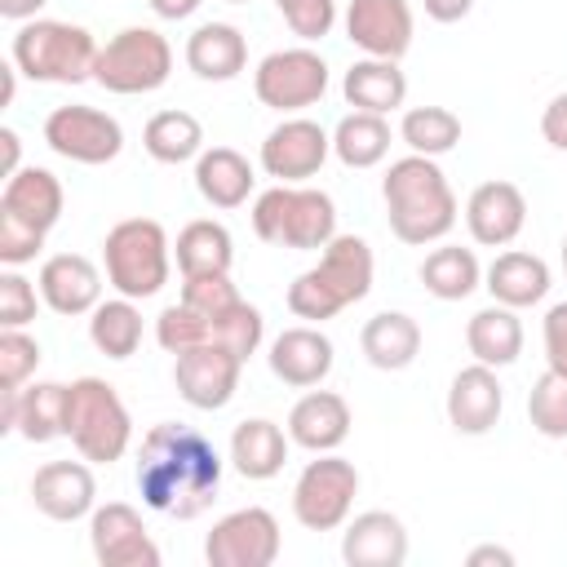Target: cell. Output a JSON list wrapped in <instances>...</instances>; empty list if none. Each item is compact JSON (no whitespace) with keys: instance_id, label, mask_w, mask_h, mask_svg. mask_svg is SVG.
I'll return each mask as SVG.
<instances>
[{"instance_id":"1","label":"cell","mask_w":567,"mask_h":567,"mask_svg":"<svg viewBox=\"0 0 567 567\" xmlns=\"http://www.w3.org/2000/svg\"><path fill=\"white\" fill-rule=\"evenodd\" d=\"M221 487V456L217 447L182 421H159L142 434L137 447V492L155 514L168 518H199Z\"/></svg>"},{"instance_id":"2","label":"cell","mask_w":567,"mask_h":567,"mask_svg":"<svg viewBox=\"0 0 567 567\" xmlns=\"http://www.w3.org/2000/svg\"><path fill=\"white\" fill-rule=\"evenodd\" d=\"M381 199L394 239L403 244H439L456 226V195L447 173L430 155H403L381 177Z\"/></svg>"},{"instance_id":"3","label":"cell","mask_w":567,"mask_h":567,"mask_svg":"<svg viewBox=\"0 0 567 567\" xmlns=\"http://www.w3.org/2000/svg\"><path fill=\"white\" fill-rule=\"evenodd\" d=\"M372 292V248L359 235H332L328 248L310 270H301L288 284V310L297 319L323 323L337 319L346 306L363 301Z\"/></svg>"},{"instance_id":"4","label":"cell","mask_w":567,"mask_h":567,"mask_svg":"<svg viewBox=\"0 0 567 567\" xmlns=\"http://www.w3.org/2000/svg\"><path fill=\"white\" fill-rule=\"evenodd\" d=\"M97 40L89 27L80 22H62V18H31L13 31L9 44V62L35 80V84H84L93 80V62H97Z\"/></svg>"},{"instance_id":"5","label":"cell","mask_w":567,"mask_h":567,"mask_svg":"<svg viewBox=\"0 0 567 567\" xmlns=\"http://www.w3.org/2000/svg\"><path fill=\"white\" fill-rule=\"evenodd\" d=\"M252 230L275 248L319 252L337 235V204L328 190L279 182L252 199Z\"/></svg>"},{"instance_id":"6","label":"cell","mask_w":567,"mask_h":567,"mask_svg":"<svg viewBox=\"0 0 567 567\" xmlns=\"http://www.w3.org/2000/svg\"><path fill=\"white\" fill-rule=\"evenodd\" d=\"M102 266H106V284L120 297L146 301L168 284L173 244L155 217H124L102 239Z\"/></svg>"},{"instance_id":"7","label":"cell","mask_w":567,"mask_h":567,"mask_svg":"<svg viewBox=\"0 0 567 567\" xmlns=\"http://www.w3.org/2000/svg\"><path fill=\"white\" fill-rule=\"evenodd\" d=\"M66 439L84 461H97V465H111L128 452L133 416L111 381L80 377L66 385Z\"/></svg>"},{"instance_id":"8","label":"cell","mask_w":567,"mask_h":567,"mask_svg":"<svg viewBox=\"0 0 567 567\" xmlns=\"http://www.w3.org/2000/svg\"><path fill=\"white\" fill-rule=\"evenodd\" d=\"M173 75V44L155 31V27H124L115 31L93 62V80L106 93L120 97H137V93H155L164 89Z\"/></svg>"},{"instance_id":"9","label":"cell","mask_w":567,"mask_h":567,"mask_svg":"<svg viewBox=\"0 0 567 567\" xmlns=\"http://www.w3.org/2000/svg\"><path fill=\"white\" fill-rule=\"evenodd\" d=\"M359 496V470L354 461L337 452H319V461H306V470L292 483V514L306 532H337Z\"/></svg>"},{"instance_id":"10","label":"cell","mask_w":567,"mask_h":567,"mask_svg":"<svg viewBox=\"0 0 567 567\" xmlns=\"http://www.w3.org/2000/svg\"><path fill=\"white\" fill-rule=\"evenodd\" d=\"M252 93L261 106L270 111H301V106H315L323 93H328V62L297 44V49H275L257 62L252 71Z\"/></svg>"},{"instance_id":"11","label":"cell","mask_w":567,"mask_h":567,"mask_svg":"<svg viewBox=\"0 0 567 567\" xmlns=\"http://www.w3.org/2000/svg\"><path fill=\"white\" fill-rule=\"evenodd\" d=\"M44 142H49L53 155L97 168V164H111L124 151V128H120L115 115H106L97 106H84V102H71V106L49 111Z\"/></svg>"},{"instance_id":"12","label":"cell","mask_w":567,"mask_h":567,"mask_svg":"<svg viewBox=\"0 0 567 567\" xmlns=\"http://www.w3.org/2000/svg\"><path fill=\"white\" fill-rule=\"evenodd\" d=\"M284 549L279 523L270 509L261 505H244L230 509L226 518L213 523V532L204 536V558L208 567H270Z\"/></svg>"},{"instance_id":"13","label":"cell","mask_w":567,"mask_h":567,"mask_svg":"<svg viewBox=\"0 0 567 567\" xmlns=\"http://www.w3.org/2000/svg\"><path fill=\"white\" fill-rule=\"evenodd\" d=\"M239 372H244V359L230 354L226 346H195L173 354V385L199 412L226 408L239 390Z\"/></svg>"},{"instance_id":"14","label":"cell","mask_w":567,"mask_h":567,"mask_svg":"<svg viewBox=\"0 0 567 567\" xmlns=\"http://www.w3.org/2000/svg\"><path fill=\"white\" fill-rule=\"evenodd\" d=\"M89 545L102 567H159V545L124 501H106L89 514Z\"/></svg>"},{"instance_id":"15","label":"cell","mask_w":567,"mask_h":567,"mask_svg":"<svg viewBox=\"0 0 567 567\" xmlns=\"http://www.w3.org/2000/svg\"><path fill=\"white\" fill-rule=\"evenodd\" d=\"M412 4L408 0H350L346 4V35L368 58L399 62L412 49Z\"/></svg>"},{"instance_id":"16","label":"cell","mask_w":567,"mask_h":567,"mask_svg":"<svg viewBox=\"0 0 567 567\" xmlns=\"http://www.w3.org/2000/svg\"><path fill=\"white\" fill-rule=\"evenodd\" d=\"M332 151V137L323 133V124L306 120V115H292L284 124H275L261 142V168L279 182H306L323 168Z\"/></svg>"},{"instance_id":"17","label":"cell","mask_w":567,"mask_h":567,"mask_svg":"<svg viewBox=\"0 0 567 567\" xmlns=\"http://www.w3.org/2000/svg\"><path fill=\"white\" fill-rule=\"evenodd\" d=\"M465 226L470 239L483 248H505L518 239V230L527 226V199L514 182H483L470 190L465 199Z\"/></svg>"},{"instance_id":"18","label":"cell","mask_w":567,"mask_h":567,"mask_svg":"<svg viewBox=\"0 0 567 567\" xmlns=\"http://www.w3.org/2000/svg\"><path fill=\"white\" fill-rule=\"evenodd\" d=\"M31 501L53 523H75L97 509V483L84 461H49L31 478Z\"/></svg>"},{"instance_id":"19","label":"cell","mask_w":567,"mask_h":567,"mask_svg":"<svg viewBox=\"0 0 567 567\" xmlns=\"http://www.w3.org/2000/svg\"><path fill=\"white\" fill-rule=\"evenodd\" d=\"M40 301L53 315H93L102 301V270L80 252H53L40 266Z\"/></svg>"},{"instance_id":"20","label":"cell","mask_w":567,"mask_h":567,"mask_svg":"<svg viewBox=\"0 0 567 567\" xmlns=\"http://www.w3.org/2000/svg\"><path fill=\"white\" fill-rule=\"evenodd\" d=\"M341 558L350 567H403L408 563V527L390 509H363L350 518L341 536Z\"/></svg>"},{"instance_id":"21","label":"cell","mask_w":567,"mask_h":567,"mask_svg":"<svg viewBox=\"0 0 567 567\" xmlns=\"http://www.w3.org/2000/svg\"><path fill=\"white\" fill-rule=\"evenodd\" d=\"M505 408V390L496 381V368L487 363H470L452 377L447 385V421L456 434H487L501 421Z\"/></svg>"},{"instance_id":"22","label":"cell","mask_w":567,"mask_h":567,"mask_svg":"<svg viewBox=\"0 0 567 567\" xmlns=\"http://www.w3.org/2000/svg\"><path fill=\"white\" fill-rule=\"evenodd\" d=\"M350 425H354L350 403L341 394H332V390H310L288 412V439L297 447L315 452V456L319 452H337L350 439Z\"/></svg>"},{"instance_id":"23","label":"cell","mask_w":567,"mask_h":567,"mask_svg":"<svg viewBox=\"0 0 567 567\" xmlns=\"http://www.w3.org/2000/svg\"><path fill=\"white\" fill-rule=\"evenodd\" d=\"M270 372L284 381V385H297V390H310L319 385L328 372H332V341L301 323V328H284L275 341H270Z\"/></svg>"},{"instance_id":"24","label":"cell","mask_w":567,"mask_h":567,"mask_svg":"<svg viewBox=\"0 0 567 567\" xmlns=\"http://www.w3.org/2000/svg\"><path fill=\"white\" fill-rule=\"evenodd\" d=\"M62 204H66L62 182H58L49 168L27 164V168H18L13 177H4L0 213H9V217H18V221H27V226H31V230H40V235H49V230L58 226Z\"/></svg>"},{"instance_id":"25","label":"cell","mask_w":567,"mask_h":567,"mask_svg":"<svg viewBox=\"0 0 567 567\" xmlns=\"http://www.w3.org/2000/svg\"><path fill=\"white\" fill-rule=\"evenodd\" d=\"M483 288L492 292V301H501L509 310H527V306L545 301V292H549V266L536 252L509 248V252H496V261L483 270Z\"/></svg>"},{"instance_id":"26","label":"cell","mask_w":567,"mask_h":567,"mask_svg":"<svg viewBox=\"0 0 567 567\" xmlns=\"http://www.w3.org/2000/svg\"><path fill=\"white\" fill-rule=\"evenodd\" d=\"M186 66L199 75V80H235L244 66H248V40L239 27L230 22H204L186 35Z\"/></svg>"},{"instance_id":"27","label":"cell","mask_w":567,"mask_h":567,"mask_svg":"<svg viewBox=\"0 0 567 567\" xmlns=\"http://www.w3.org/2000/svg\"><path fill=\"white\" fill-rule=\"evenodd\" d=\"M359 350H363V359H368L372 368H381V372H403V368H412L416 354H421V323H416L412 315H403V310H381V315H372V319L363 323Z\"/></svg>"},{"instance_id":"28","label":"cell","mask_w":567,"mask_h":567,"mask_svg":"<svg viewBox=\"0 0 567 567\" xmlns=\"http://www.w3.org/2000/svg\"><path fill=\"white\" fill-rule=\"evenodd\" d=\"M288 443H292V439H288L275 421L248 416V421H239L235 434H230V465H235L244 478L266 483V478H275V474L284 470Z\"/></svg>"},{"instance_id":"29","label":"cell","mask_w":567,"mask_h":567,"mask_svg":"<svg viewBox=\"0 0 567 567\" xmlns=\"http://www.w3.org/2000/svg\"><path fill=\"white\" fill-rule=\"evenodd\" d=\"M341 93L354 111H372V115H390L403 106L408 97V75L399 71V62L390 58H359L346 80H341Z\"/></svg>"},{"instance_id":"30","label":"cell","mask_w":567,"mask_h":567,"mask_svg":"<svg viewBox=\"0 0 567 567\" xmlns=\"http://www.w3.org/2000/svg\"><path fill=\"white\" fill-rule=\"evenodd\" d=\"M465 346H470L474 363L509 368V363L523 354V323H518V310H509V306H501V301L474 310L470 323H465Z\"/></svg>"},{"instance_id":"31","label":"cell","mask_w":567,"mask_h":567,"mask_svg":"<svg viewBox=\"0 0 567 567\" xmlns=\"http://www.w3.org/2000/svg\"><path fill=\"white\" fill-rule=\"evenodd\" d=\"M252 164L235 151V146H213L195 159V190L213 204V208H239L252 195Z\"/></svg>"},{"instance_id":"32","label":"cell","mask_w":567,"mask_h":567,"mask_svg":"<svg viewBox=\"0 0 567 567\" xmlns=\"http://www.w3.org/2000/svg\"><path fill=\"white\" fill-rule=\"evenodd\" d=\"M173 257H177V270L182 275H230L235 239H230V230L221 221L199 217V221H186L177 230Z\"/></svg>"},{"instance_id":"33","label":"cell","mask_w":567,"mask_h":567,"mask_svg":"<svg viewBox=\"0 0 567 567\" xmlns=\"http://www.w3.org/2000/svg\"><path fill=\"white\" fill-rule=\"evenodd\" d=\"M142 146L155 164H186L204 155V124L190 111H155L142 128Z\"/></svg>"},{"instance_id":"34","label":"cell","mask_w":567,"mask_h":567,"mask_svg":"<svg viewBox=\"0 0 567 567\" xmlns=\"http://www.w3.org/2000/svg\"><path fill=\"white\" fill-rule=\"evenodd\" d=\"M421 284L430 297L439 301H465L478 284H483V266L474 257V248L461 244H443L421 261Z\"/></svg>"},{"instance_id":"35","label":"cell","mask_w":567,"mask_h":567,"mask_svg":"<svg viewBox=\"0 0 567 567\" xmlns=\"http://www.w3.org/2000/svg\"><path fill=\"white\" fill-rule=\"evenodd\" d=\"M332 151L346 168H372L390 155V124L372 111H350L332 128Z\"/></svg>"},{"instance_id":"36","label":"cell","mask_w":567,"mask_h":567,"mask_svg":"<svg viewBox=\"0 0 567 567\" xmlns=\"http://www.w3.org/2000/svg\"><path fill=\"white\" fill-rule=\"evenodd\" d=\"M18 434L27 443H53L66 434V385L35 381L18 390Z\"/></svg>"},{"instance_id":"37","label":"cell","mask_w":567,"mask_h":567,"mask_svg":"<svg viewBox=\"0 0 567 567\" xmlns=\"http://www.w3.org/2000/svg\"><path fill=\"white\" fill-rule=\"evenodd\" d=\"M89 341L97 346V354L106 359H128L142 346V310L133 306V297H115V301H97L93 319H89Z\"/></svg>"},{"instance_id":"38","label":"cell","mask_w":567,"mask_h":567,"mask_svg":"<svg viewBox=\"0 0 567 567\" xmlns=\"http://www.w3.org/2000/svg\"><path fill=\"white\" fill-rule=\"evenodd\" d=\"M399 137L408 142L412 155L439 159V155H447V151L461 142V120H456V111H447V106H412V111H403V120H399Z\"/></svg>"},{"instance_id":"39","label":"cell","mask_w":567,"mask_h":567,"mask_svg":"<svg viewBox=\"0 0 567 567\" xmlns=\"http://www.w3.org/2000/svg\"><path fill=\"white\" fill-rule=\"evenodd\" d=\"M527 421L545 439H567V372L545 368L527 394Z\"/></svg>"},{"instance_id":"40","label":"cell","mask_w":567,"mask_h":567,"mask_svg":"<svg viewBox=\"0 0 567 567\" xmlns=\"http://www.w3.org/2000/svg\"><path fill=\"white\" fill-rule=\"evenodd\" d=\"M155 341L168 354H182V350H195V346H213V315H199L186 301H173L155 319Z\"/></svg>"},{"instance_id":"41","label":"cell","mask_w":567,"mask_h":567,"mask_svg":"<svg viewBox=\"0 0 567 567\" xmlns=\"http://www.w3.org/2000/svg\"><path fill=\"white\" fill-rule=\"evenodd\" d=\"M40 359H44V350H40V341L31 332L4 328L0 332V390H22L35 377Z\"/></svg>"},{"instance_id":"42","label":"cell","mask_w":567,"mask_h":567,"mask_svg":"<svg viewBox=\"0 0 567 567\" xmlns=\"http://www.w3.org/2000/svg\"><path fill=\"white\" fill-rule=\"evenodd\" d=\"M182 301L199 315H221L244 297L230 284V275H182Z\"/></svg>"},{"instance_id":"43","label":"cell","mask_w":567,"mask_h":567,"mask_svg":"<svg viewBox=\"0 0 567 567\" xmlns=\"http://www.w3.org/2000/svg\"><path fill=\"white\" fill-rule=\"evenodd\" d=\"M275 9L292 27V35H301L306 44L323 40L337 22V0H275Z\"/></svg>"},{"instance_id":"44","label":"cell","mask_w":567,"mask_h":567,"mask_svg":"<svg viewBox=\"0 0 567 567\" xmlns=\"http://www.w3.org/2000/svg\"><path fill=\"white\" fill-rule=\"evenodd\" d=\"M35 284L18 275V266H4L0 275V328H27L35 319Z\"/></svg>"},{"instance_id":"45","label":"cell","mask_w":567,"mask_h":567,"mask_svg":"<svg viewBox=\"0 0 567 567\" xmlns=\"http://www.w3.org/2000/svg\"><path fill=\"white\" fill-rule=\"evenodd\" d=\"M40 248H44V235L40 230H31L27 221L0 213V261L4 266H27V261H35Z\"/></svg>"},{"instance_id":"46","label":"cell","mask_w":567,"mask_h":567,"mask_svg":"<svg viewBox=\"0 0 567 567\" xmlns=\"http://www.w3.org/2000/svg\"><path fill=\"white\" fill-rule=\"evenodd\" d=\"M540 337H545V359L554 372H567V301H554L545 310V323H540Z\"/></svg>"},{"instance_id":"47","label":"cell","mask_w":567,"mask_h":567,"mask_svg":"<svg viewBox=\"0 0 567 567\" xmlns=\"http://www.w3.org/2000/svg\"><path fill=\"white\" fill-rule=\"evenodd\" d=\"M540 137L554 151H567V93H558L545 111H540Z\"/></svg>"},{"instance_id":"48","label":"cell","mask_w":567,"mask_h":567,"mask_svg":"<svg viewBox=\"0 0 567 567\" xmlns=\"http://www.w3.org/2000/svg\"><path fill=\"white\" fill-rule=\"evenodd\" d=\"M421 4H425V13L434 22H461L474 9V0H421Z\"/></svg>"},{"instance_id":"49","label":"cell","mask_w":567,"mask_h":567,"mask_svg":"<svg viewBox=\"0 0 567 567\" xmlns=\"http://www.w3.org/2000/svg\"><path fill=\"white\" fill-rule=\"evenodd\" d=\"M465 563L470 567H514V554L505 545H478V549H470Z\"/></svg>"},{"instance_id":"50","label":"cell","mask_w":567,"mask_h":567,"mask_svg":"<svg viewBox=\"0 0 567 567\" xmlns=\"http://www.w3.org/2000/svg\"><path fill=\"white\" fill-rule=\"evenodd\" d=\"M151 9H155V18H164V22H182V18H190L204 0H146Z\"/></svg>"},{"instance_id":"51","label":"cell","mask_w":567,"mask_h":567,"mask_svg":"<svg viewBox=\"0 0 567 567\" xmlns=\"http://www.w3.org/2000/svg\"><path fill=\"white\" fill-rule=\"evenodd\" d=\"M0 155H4L0 173H4V177H13V173L22 168V164H18V159H22V142H18V133H13V128H0Z\"/></svg>"},{"instance_id":"52","label":"cell","mask_w":567,"mask_h":567,"mask_svg":"<svg viewBox=\"0 0 567 567\" xmlns=\"http://www.w3.org/2000/svg\"><path fill=\"white\" fill-rule=\"evenodd\" d=\"M44 4H49V0H0V18H9V22H31Z\"/></svg>"},{"instance_id":"53","label":"cell","mask_w":567,"mask_h":567,"mask_svg":"<svg viewBox=\"0 0 567 567\" xmlns=\"http://www.w3.org/2000/svg\"><path fill=\"white\" fill-rule=\"evenodd\" d=\"M563 270H567V235H563Z\"/></svg>"},{"instance_id":"54","label":"cell","mask_w":567,"mask_h":567,"mask_svg":"<svg viewBox=\"0 0 567 567\" xmlns=\"http://www.w3.org/2000/svg\"><path fill=\"white\" fill-rule=\"evenodd\" d=\"M226 4H248V0H226Z\"/></svg>"}]
</instances>
